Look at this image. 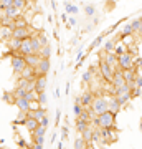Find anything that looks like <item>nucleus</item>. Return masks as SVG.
Segmentation results:
<instances>
[{"instance_id": "4be33fe9", "label": "nucleus", "mask_w": 142, "mask_h": 149, "mask_svg": "<svg viewBox=\"0 0 142 149\" xmlns=\"http://www.w3.org/2000/svg\"><path fill=\"white\" fill-rule=\"evenodd\" d=\"M38 124H40V123H38L37 119H35V118L28 116V118H26V121H25V124H23V126H25V128L28 129L30 133H32V131H35V129H37V126H38Z\"/></svg>"}, {"instance_id": "f8f14e48", "label": "nucleus", "mask_w": 142, "mask_h": 149, "mask_svg": "<svg viewBox=\"0 0 142 149\" xmlns=\"http://www.w3.org/2000/svg\"><path fill=\"white\" fill-rule=\"evenodd\" d=\"M2 10V8H0ZM3 15H7V17H10V18H17V17H20V15H23V10H20V8H17V7H7V8H3Z\"/></svg>"}, {"instance_id": "c85d7f7f", "label": "nucleus", "mask_w": 142, "mask_h": 149, "mask_svg": "<svg viewBox=\"0 0 142 149\" xmlns=\"http://www.w3.org/2000/svg\"><path fill=\"white\" fill-rule=\"evenodd\" d=\"M12 93L15 95V98H25L26 90H25V88H21V86H15V90L12 91Z\"/></svg>"}, {"instance_id": "f3484780", "label": "nucleus", "mask_w": 142, "mask_h": 149, "mask_svg": "<svg viewBox=\"0 0 142 149\" xmlns=\"http://www.w3.org/2000/svg\"><path fill=\"white\" fill-rule=\"evenodd\" d=\"M20 43H21V40H18V38H15V37H12L10 40H7L5 42V47L10 50V52H18V48H20Z\"/></svg>"}, {"instance_id": "6ab92c4d", "label": "nucleus", "mask_w": 142, "mask_h": 149, "mask_svg": "<svg viewBox=\"0 0 142 149\" xmlns=\"http://www.w3.org/2000/svg\"><path fill=\"white\" fill-rule=\"evenodd\" d=\"M122 76H124L126 83H132V81H134V78L137 76L136 68H127V70H122Z\"/></svg>"}, {"instance_id": "20e7f679", "label": "nucleus", "mask_w": 142, "mask_h": 149, "mask_svg": "<svg viewBox=\"0 0 142 149\" xmlns=\"http://www.w3.org/2000/svg\"><path fill=\"white\" fill-rule=\"evenodd\" d=\"M12 71H13V74H18L23 71V68L26 66V63H25V58H23V55H20V53H13L12 55Z\"/></svg>"}, {"instance_id": "1a4fd4ad", "label": "nucleus", "mask_w": 142, "mask_h": 149, "mask_svg": "<svg viewBox=\"0 0 142 149\" xmlns=\"http://www.w3.org/2000/svg\"><path fill=\"white\" fill-rule=\"evenodd\" d=\"M13 104L18 108V111H30L32 109V103L28 101L26 98H15Z\"/></svg>"}, {"instance_id": "412c9836", "label": "nucleus", "mask_w": 142, "mask_h": 149, "mask_svg": "<svg viewBox=\"0 0 142 149\" xmlns=\"http://www.w3.org/2000/svg\"><path fill=\"white\" fill-rule=\"evenodd\" d=\"M93 133H94V129L91 128V126H88V128L84 129L83 133H79V134H81V138H83L86 143L91 144V143H93Z\"/></svg>"}, {"instance_id": "de8ad7c7", "label": "nucleus", "mask_w": 142, "mask_h": 149, "mask_svg": "<svg viewBox=\"0 0 142 149\" xmlns=\"http://www.w3.org/2000/svg\"><path fill=\"white\" fill-rule=\"evenodd\" d=\"M60 116H61V113H60V109L56 111V118H55V124H60Z\"/></svg>"}, {"instance_id": "39448f33", "label": "nucleus", "mask_w": 142, "mask_h": 149, "mask_svg": "<svg viewBox=\"0 0 142 149\" xmlns=\"http://www.w3.org/2000/svg\"><path fill=\"white\" fill-rule=\"evenodd\" d=\"M99 74L103 76V80L111 83L112 80V74H114V68H111L109 65L106 63L104 60H99Z\"/></svg>"}, {"instance_id": "3c124183", "label": "nucleus", "mask_w": 142, "mask_h": 149, "mask_svg": "<svg viewBox=\"0 0 142 149\" xmlns=\"http://www.w3.org/2000/svg\"><path fill=\"white\" fill-rule=\"evenodd\" d=\"M26 2H30V3H37V0H26Z\"/></svg>"}, {"instance_id": "4c0bfd02", "label": "nucleus", "mask_w": 142, "mask_h": 149, "mask_svg": "<svg viewBox=\"0 0 142 149\" xmlns=\"http://www.w3.org/2000/svg\"><path fill=\"white\" fill-rule=\"evenodd\" d=\"M66 12H68V13H73V15H76V13H78V7L73 5V3H66Z\"/></svg>"}, {"instance_id": "dca6fc26", "label": "nucleus", "mask_w": 142, "mask_h": 149, "mask_svg": "<svg viewBox=\"0 0 142 149\" xmlns=\"http://www.w3.org/2000/svg\"><path fill=\"white\" fill-rule=\"evenodd\" d=\"M94 93L93 91H86V93H83V96H81V104H83V108H89L91 103H93V100H94Z\"/></svg>"}, {"instance_id": "4468645a", "label": "nucleus", "mask_w": 142, "mask_h": 149, "mask_svg": "<svg viewBox=\"0 0 142 149\" xmlns=\"http://www.w3.org/2000/svg\"><path fill=\"white\" fill-rule=\"evenodd\" d=\"M46 111H48L46 108H43V106H37V108H35V111L32 109V113H30V116H32V118H35L37 121H40V119H43L45 116H48V113H46Z\"/></svg>"}, {"instance_id": "2eb2a0df", "label": "nucleus", "mask_w": 142, "mask_h": 149, "mask_svg": "<svg viewBox=\"0 0 142 149\" xmlns=\"http://www.w3.org/2000/svg\"><path fill=\"white\" fill-rule=\"evenodd\" d=\"M18 76H21V78H26V80H37V73H35V68H33V66H28V65H26L25 68H23V71H21Z\"/></svg>"}, {"instance_id": "603ef678", "label": "nucleus", "mask_w": 142, "mask_h": 149, "mask_svg": "<svg viewBox=\"0 0 142 149\" xmlns=\"http://www.w3.org/2000/svg\"><path fill=\"white\" fill-rule=\"evenodd\" d=\"M20 149H30V148H26V146H25V148H20Z\"/></svg>"}, {"instance_id": "5701e85b", "label": "nucleus", "mask_w": 142, "mask_h": 149, "mask_svg": "<svg viewBox=\"0 0 142 149\" xmlns=\"http://www.w3.org/2000/svg\"><path fill=\"white\" fill-rule=\"evenodd\" d=\"M89 126V121H84V119H79V118H76V123H74V128H76V131L78 133H83L84 129Z\"/></svg>"}, {"instance_id": "b1692460", "label": "nucleus", "mask_w": 142, "mask_h": 149, "mask_svg": "<svg viewBox=\"0 0 142 149\" xmlns=\"http://www.w3.org/2000/svg\"><path fill=\"white\" fill-rule=\"evenodd\" d=\"M132 27V33H142V18H136L131 23Z\"/></svg>"}, {"instance_id": "8fccbe9b", "label": "nucleus", "mask_w": 142, "mask_h": 149, "mask_svg": "<svg viewBox=\"0 0 142 149\" xmlns=\"http://www.w3.org/2000/svg\"><path fill=\"white\" fill-rule=\"evenodd\" d=\"M58 149H64V146H63V143H60V144H58Z\"/></svg>"}, {"instance_id": "0eeeda50", "label": "nucleus", "mask_w": 142, "mask_h": 149, "mask_svg": "<svg viewBox=\"0 0 142 149\" xmlns=\"http://www.w3.org/2000/svg\"><path fill=\"white\" fill-rule=\"evenodd\" d=\"M50 71V58H42L40 63L35 66V73L37 76H46Z\"/></svg>"}, {"instance_id": "864d4df0", "label": "nucleus", "mask_w": 142, "mask_h": 149, "mask_svg": "<svg viewBox=\"0 0 142 149\" xmlns=\"http://www.w3.org/2000/svg\"><path fill=\"white\" fill-rule=\"evenodd\" d=\"M141 131H142V123H141Z\"/></svg>"}, {"instance_id": "c03bdc74", "label": "nucleus", "mask_w": 142, "mask_h": 149, "mask_svg": "<svg viewBox=\"0 0 142 149\" xmlns=\"http://www.w3.org/2000/svg\"><path fill=\"white\" fill-rule=\"evenodd\" d=\"M40 124H42V126H45V128H48V124H50V121H48V116H45L43 118V119H40Z\"/></svg>"}, {"instance_id": "c9c22d12", "label": "nucleus", "mask_w": 142, "mask_h": 149, "mask_svg": "<svg viewBox=\"0 0 142 149\" xmlns=\"http://www.w3.org/2000/svg\"><path fill=\"white\" fill-rule=\"evenodd\" d=\"M84 13H86L88 17H93L96 13V8L93 5H84Z\"/></svg>"}, {"instance_id": "58836bf2", "label": "nucleus", "mask_w": 142, "mask_h": 149, "mask_svg": "<svg viewBox=\"0 0 142 149\" xmlns=\"http://www.w3.org/2000/svg\"><path fill=\"white\" fill-rule=\"evenodd\" d=\"M3 101L13 103L15 101V95H13V93H3Z\"/></svg>"}, {"instance_id": "a211bd4d", "label": "nucleus", "mask_w": 142, "mask_h": 149, "mask_svg": "<svg viewBox=\"0 0 142 149\" xmlns=\"http://www.w3.org/2000/svg\"><path fill=\"white\" fill-rule=\"evenodd\" d=\"M45 90H46V76H37V80H35V91L42 93Z\"/></svg>"}, {"instance_id": "423d86ee", "label": "nucleus", "mask_w": 142, "mask_h": 149, "mask_svg": "<svg viewBox=\"0 0 142 149\" xmlns=\"http://www.w3.org/2000/svg\"><path fill=\"white\" fill-rule=\"evenodd\" d=\"M17 53H20V55H32L33 53V40H32V37L23 38V40H21L20 48H18Z\"/></svg>"}, {"instance_id": "f03ea898", "label": "nucleus", "mask_w": 142, "mask_h": 149, "mask_svg": "<svg viewBox=\"0 0 142 149\" xmlns=\"http://www.w3.org/2000/svg\"><path fill=\"white\" fill-rule=\"evenodd\" d=\"M89 111L93 116H99V114L106 113L107 111V98L103 95H96L93 103H91V106H89Z\"/></svg>"}, {"instance_id": "09e8293b", "label": "nucleus", "mask_w": 142, "mask_h": 149, "mask_svg": "<svg viewBox=\"0 0 142 149\" xmlns=\"http://www.w3.org/2000/svg\"><path fill=\"white\" fill-rule=\"evenodd\" d=\"M69 25H76V20H74V17H71V18H69Z\"/></svg>"}, {"instance_id": "7c9ffc66", "label": "nucleus", "mask_w": 142, "mask_h": 149, "mask_svg": "<svg viewBox=\"0 0 142 149\" xmlns=\"http://www.w3.org/2000/svg\"><path fill=\"white\" fill-rule=\"evenodd\" d=\"M25 98L28 100L30 103H37V98H38V93L35 90H32V91H26V95H25Z\"/></svg>"}, {"instance_id": "72a5a7b5", "label": "nucleus", "mask_w": 142, "mask_h": 149, "mask_svg": "<svg viewBox=\"0 0 142 149\" xmlns=\"http://www.w3.org/2000/svg\"><path fill=\"white\" fill-rule=\"evenodd\" d=\"M103 38H104V37H103V35H99V37H98V38L94 40V42L91 43V47L88 48V52H91V50H94V48H98V47H99L101 43H103Z\"/></svg>"}, {"instance_id": "f704fd0d", "label": "nucleus", "mask_w": 142, "mask_h": 149, "mask_svg": "<svg viewBox=\"0 0 142 149\" xmlns=\"http://www.w3.org/2000/svg\"><path fill=\"white\" fill-rule=\"evenodd\" d=\"M13 7L20 8V10H25V7H26V0H13Z\"/></svg>"}, {"instance_id": "473e14b6", "label": "nucleus", "mask_w": 142, "mask_h": 149, "mask_svg": "<svg viewBox=\"0 0 142 149\" xmlns=\"http://www.w3.org/2000/svg\"><path fill=\"white\" fill-rule=\"evenodd\" d=\"M114 50H116V43H114V40L106 42V45H104V52L106 53H111V52H114Z\"/></svg>"}, {"instance_id": "a19ab883", "label": "nucleus", "mask_w": 142, "mask_h": 149, "mask_svg": "<svg viewBox=\"0 0 142 149\" xmlns=\"http://www.w3.org/2000/svg\"><path fill=\"white\" fill-rule=\"evenodd\" d=\"M91 78H93V71H86V73L83 74V83H89Z\"/></svg>"}, {"instance_id": "6e6d98bb", "label": "nucleus", "mask_w": 142, "mask_h": 149, "mask_svg": "<svg viewBox=\"0 0 142 149\" xmlns=\"http://www.w3.org/2000/svg\"><path fill=\"white\" fill-rule=\"evenodd\" d=\"M0 149H7V148H0Z\"/></svg>"}, {"instance_id": "2f4dec72", "label": "nucleus", "mask_w": 142, "mask_h": 149, "mask_svg": "<svg viewBox=\"0 0 142 149\" xmlns=\"http://www.w3.org/2000/svg\"><path fill=\"white\" fill-rule=\"evenodd\" d=\"M48 101V98H46V93L45 91H42V93H38V98H37V103L40 104V106H45Z\"/></svg>"}, {"instance_id": "9b49d317", "label": "nucleus", "mask_w": 142, "mask_h": 149, "mask_svg": "<svg viewBox=\"0 0 142 149\" xmlns=\"http://www.w3.org/2000/svg\"><path fill=\"white\" fill-rule=\"evenodd\" d=\"M104 53H106V52H104ZM103 60H104L106 63L109 65L111 68H114V70L119 68V65H117V55L114 53V52H111V53H106Z\"/></svg>"}, {"instance_id": "ea45409f", "label": "nucleus", "mask_w": 142, "mask_h": 149, "mask_svg": "<svg viewBox=\"0 0 142 149\" xmlns=\"http://www.w3.org/2000/svg\"><path fill=\"white\" fill-rule=\"evenodd\" d=\"M13 5V0H0V8L3 10V8H7V7H12Z\"/></svg>"}, {"instance_id": "7ed1b4c3", "label": "nucleus", "mask_w": 142, "mask_h": 149, "mask_svg": "<svg viewBox=\"0 0 142 149\" xmlns=\"http://www.w3.org/2000/svg\"><path fill=\"white\" fill-rule=\"evenodd\" d=\"M134 61H136V56H134L131 52H122L121 55H117V65H119V70L134 68Z\"/></svg>"}, {"instance_id": "ddd939ff", "label": "nucleus", "mask_w": 142, "mask_h": 149, "mask_svg": "<svg viewBox=\"0 0 142 149\" xmlns=\"http://www.w3.org/2000/svg\"><path fill=\"white\" fill-rule=\"evenodd\" d=\"M23 58H25V63L28 65V66H37L38 63H40V60H42V56L37 53H32V55H23Z\"/></svg>"}, {"instance_id": "f257e3e1", "label": "nucleus", "mask_w": 142, "mask_h": 149, "mask_svg": "<svg viewBox=\"0 0 142 149\" xmlns=\"http://www.w3.org/2000/svg\"><path fill=\"white\" fill-rule=\"evenodd\" d=\"M94 128H106V129H114L116 126V114L111 111H106L99 116H93L91 118V123Z\"/></svg>"}, {"instance_id": "49530a36", "label": "nucleus", "mask_w": 142, "mask_h": 149, "mask_svg": "<svg viewBox=\"0 0 142 149\" xmlns=\"http://www.w3.org/2000/svg\"><path fill=\"white\" fill-rule=\"evenodd\" d=\"M30 149H43V144H38V143H32V148Z\"/></svg>"}, {"instance_id": "cd10ccee", "label": "nucleus", "mask_w": 142, "mask_h": 149, "mask_svg": "<svg viewBox=\"0 0 142 149\" xmlns=\"http://www.w3.org/2000/svg\"><path fill=\"white\" fill-rule=\"evenodd\" d=\"M50 53H51V48H50V45H45V47H42V50L38 52V55H40L42 58H50Z\"/></svg>"}, {"instance_id": "5fc2aeb1", "label": "nucleus", "mask_w": 142, "mask_h": 149, "mask_svg": "<svg viewBox=\"0 0 142 149\" xmlns=\"http://www.w3.org/2000/svg\"><path fill=\"white\" fill-rule=\"evenodd\" d=\"M141 95H142V88H141Z\"/></svg>"}, {"instance_id": "c756f323", "label": "nucleus", "mask_w": 142, "mask_h": 149, "mask_svg": "<svg viewBox=\"0 0 142 149\" xmlns=\"http://www.w3.org/2000/svg\"><path fill=\"white\" fill-rule=\"evenodd\" d=\"M74 149H88V143L83 138H78L74 141Z\"/></svg>"}, {"instance_id": "9d476101", "label": "nucleus", "mask_w": 142, "mask_h": 149, "mask_svg": "<svg viewBox=\"0 0 142 149\" xmlns=\"http://www.w3.org/2000/svg\"><path fill=\"white\" fill-rule=\"evenodd\" d=\"M12 35H13V28L8 27V25H0V40L5 43L7 40H10Z\"/></svg>"}, {"instance_id": "79ce46f5", "label": "nucleus", "mask_w": 142, "mask_h": 149, "mask_svg": "<svg viewBox=\"0 0 142 149\" xmlns=\"http://www.w3.org/2000/svg\"><path fill=\"white\" fill-rule=\"evenodd\" d=\"M32 143L43 144V143H45V136H40V138H32Z\"/></svg>"}, {"instance_id": "37998d69", "label": "nucleus", "mask_w": 142, "mask_h": 149, "mask_svg": "<svg viewBox=\"0 0 142 149\" xmlns=\"http://www.w3.org/2000/svg\"><path fill=\"white\" fill-rule=\"evenodd\" d=\"M66 138H68V128L63 126V128H61V139H66Z\"/></svg>"}, {"instance_id": "a878e982", "label": "nucleus", "mask_w": 142, "mask_h": 149, "mask_svg": "<svg viewBox=\"0 0 142 149\" xmlns=\"http://www.w3.org/2000/svg\"><path fill=\"white\" fill-rule=\"evenodd\" d=\"M45 134H46V128L42 126V124H38L37 129L32 131V138H40V136H45Z\"/></svg>"}, {"instance_id": "e433bc0d", "label": "nucleus", "mask_w": 142, "mask_h": 149, "mask_svg": "<svg viewBox=\"0 0 142 149\" xmlns=\"http://www.w3.org/2000/svg\"><path fill=\"white\" fill-rule=\"evenodd\" d=\"M127 35H132L131 23H126V25H124V28H122V37H127Z\"/></svg>"}, {"instance_id": "aec40b11", "label": "nucleus", "mask_w": 142, "mask_h": 149, "mask_svg": "<svg viewBox=\"0 0 142 149\" xmlns=\"http://www.w3.org/2000/svg\"><path fill=\"white\" fill-rule=\"evenodd\" d=\"M12 28H21V27H28V22H26V18L23 15L17 17V18H13V22H12Z\"/></svg>"}, {"instance_id": "a18cd8bd", "label": "nucleus", "mask_w": 142, "mask_h": 149, "mask_svg": "<svg viewBox=\"0 0 142 149\" xmlns=\"http://www.w3.org/2000/svg\"><path fill=\"white\" fill-rule=\"evenodd\" d=\"M15 141H17V144H18V148H25L26 146V143L23 141V139H20V138H15Z\"/></svg>"}, {"instance_id": "393cba45", "label": "nucleus", "mask_w": 142, "mask_h": 149, "mask_svg": "<svg viewBox=\"0 0 142 149\" xmlns=\"http://www.w3.org/2000/svg\"><path fill=\"white\" fill-rule=\"evenodd\" d=\"M26 118H28V114H26V111H18V118H17L15 121H13V124L15 126H18V124H25V121H26Z\"/></svg>"}, {"instance_id": "bb28decb", "label": "nucleus", "mask_w": 142, "mask_h": 149, "mask_svg": "<svg viewBox=\"0 0 142 149\" xmlns=\"http://www.w3.org/2000/svg\"><path fill=\"white\" fill-rule=\"evenodd\" d=\"M35 37L38 38V42H40V45H42V47H45V45H50V40H48V37H46L43 32H38Z\"/></svg>"}, {"instance_id": "6e6552de", "label": "nucleus", "mask_w": 142, "mask_h": 149, "mask_svg": "<svg viewBox=\"0 0 142 149\" xmlns=\"http://www.w3.org/2000/svg\"><path fill=\"white\" fill-rule=\"evenodd\" d=\"M121 104H119V101H117V98L114 95L112 96H109L107 98V111H111V113H114V114H117V113L121 111Z\"/></svg>"}]
</instances>
